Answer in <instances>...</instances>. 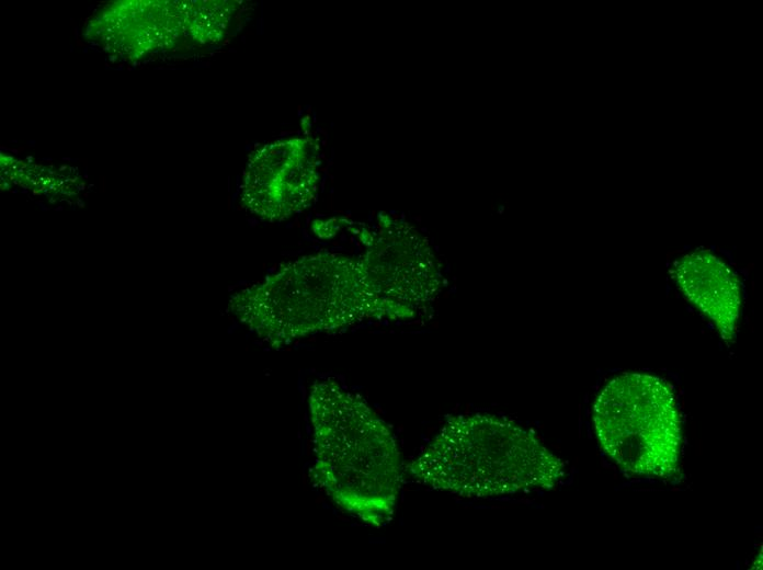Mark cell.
Listing matches in <instances>:
<instances>
[{
    "label": "cell",
    "mask_w": 763,
    "mask_h": 570,
    "mask_svg": "<svg viewBox=\"0 0 763 570\" xmlns=\"http://www.w3.org/2000/svg\"><path fill=\"white\" fill-rule=\"evenodd\" d=\"M318 147L308 137L275 140L255 149L241 185L243 206L267 221L308 208L319 189Z\"/></svg>",
    "instance_id": "obj_5"
},
{
    "label": "cell",
    "mask_w": 763,
    "mask_h": 570,
    "mask_svg": "<svg viewBox=\"0 0 763 570\" xmlns=\"http://www.w3.org/2000/svg\"><path fill=\"white\" fill-rule=\"evenodd\" d=\"M671 274L683 295L716 324L722 340L732 342L741 308L734 271L710 251L698 250L676 260Z\"/></svg>",
    "instance_id": "obj_7"
},
{
    "label": "cell",
    "mask_w": 763,
    "mask_h": 570,
    "mask_svg": "<svg viewBox=\"0 0 763 570\" xmlns=\"http://www.w3.org/2000/svg\"><path fill=\"white\" fill-rule=\"evenodd\" d=\"M231 308L275 347L367 318H402L374 288L362 261L319 252L304 255L236 294Z\"/></svg>",
    "instance_id": "obj_2"
},
{
    "label": "cell",
    "mask_w": 763,
    "mask_h": 570,
    "mask_svg": "<svg viewBox=\"0 0 763 570\" xmlns=\"http://www.w3.org/2000/svg\"><path fill=\"white\" fill-rule=\"evenodd\" d=\"M409 470L434 490L483 499L551 489L566 474L531 431L481 413L449 419Z\"/></svg>",
    "instance_id": "obj_3"
},
{
    "label": "cell",
    "mask_w": 763,
    "mask_h": 570,
    "mask_svg": "<svg viewBox=\"0 0 763 570\" xmlns=\"http://www.w3.org/2000/svg\"><path fill=\"white\" fill-rule=\"evenodd\" d=\"M601 447L626 474L671 479L679 474L681 417L671 385L657 376L624 373L593 406Z\"/></svg>",
    "instance_id": "obj_4"
},
{
    "label": "cell",
    "mask_w": 763,
    "mask_h": 570,
    "mask_svg": "<svg viewBox=\"0 0 763 570\" xmlns=\"http://www.w3.org/2000/svg\"><path fill=\"white\" fill-rule=\"evenodd\" d=\"M316 483L344 512L380 527L394 515L402 480L396 440L357 396L331 379L308 397Z\"/></svg>",
    "instance_id": "obj_1"
},
{
    "label": "cell",
    "mask_w": 763,
    "mask_h": 570,
    "mask_svg": "<svg viewBox=\"0 0 763 570\" xmlns=\"http://www.w3.org/2000/svg\"><path fill=\"white\" fill-rule=\"evenodd\" d=\"M105 49L138 58L172 47L185 35L180 2H117L92 22Z\"/></svg>",
    "instance_id": "obj_6"
},
{
    "label": "cell",
    "mask_w": 763,
    "mask_h": 570,
    "mask_svg": "<svg viewBox=\"0 0 763 570\" xmlns=\"http://www.w3.org/2000/svg\"><path fill=\"white\" fill-rule=\"evenodd\" d=\"M185 35L195 42H216L225 33L231 19L234 2H180Z\"/></svg>",
    "instance_id": "obj_8"
}]
</instances>
